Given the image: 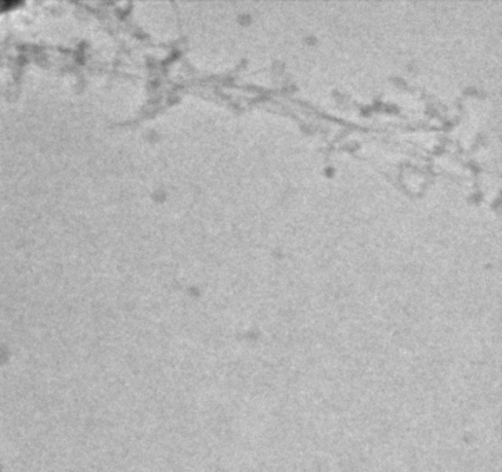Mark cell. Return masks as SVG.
Masks as SVG:
<instances>
[{
	"instance_id": "obj_1",
	"label": "cell",
	"mask_w": 502,
	"mask_h": 472,
	"mask_svg": "<svg viewBox=\"0 0 502 472\" xmlns=\"http://www.w3.org/2000/svg\"><path fill=\"white\" fill-rule=\"evenodd\" d=\"M22 4H24V3H21V1L0 0V14L8 13V11H13V10H17V8H20Z\"/></svg>"
}]
</instances>
